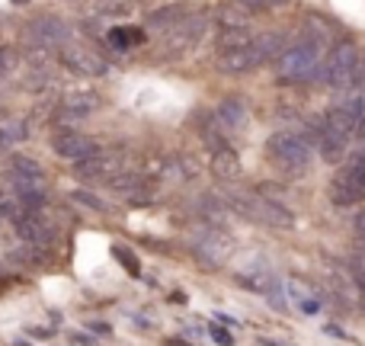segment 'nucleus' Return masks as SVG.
Segmentation results:
<instances>
[{
  "label": "nucleus",
  "mask_w": 365,
  "mask_h": 346,
  "mask_svg": "<svg viewBox=\"0 0 365 346\" xmlns=\"http://www.w3.org/2000/svg\"><path fill=\"white\" fill-rule=\"evenodd\" d=\"M321 81L334 90H359L365 83V55L353 42H343L321 61Z\"/></svg>",
  "instance_id": "nucleus-1"
},
{
  "label": "nucleus",
  "mask_w": 365,
  "mask_h": 346,
  "mask_svg": "<svg viewBox=\"0 0 365 346\" xmlns=\"http://www.w3.org/2000/svg\"><path fill=\"white\" fill-rule=\"evenodd\" d=\"M227 202L234 205V212H240L247 221H257L266 228H292L295 218L285 205H279L276 199L263 193H237V189H227Z\"/></svg>",
  "instance_id": "nucleus-2"
},
{
  "label": "nucleus",
  "mask_w": 365,
  "mask_h": 346,
  "mask_svg": "<svg viewBox=\"0 0 365 346\" xmlns=\"http://www.w3.org/2000/svg\"><path fill=\"white\" fill-rule=\"evenodd\" d=\"M266 151L269 158L276 161L282 171H295V173H304L311 167V158H314V148H311L308 138L295 132H279L266 141Z\"/></svg>",
  "instance_id": "nucleus-3"
},
{
  "label": "nucleus",
  "mask_w": 365,
  "mask_h": 346,
  "mask_svg": "<svg viewBox=\"0 0 365 346\" xmlns=\"http://www.w3.org/2000/svg\"><path fill=\"white\" fill-rule=\"evenodd\" d=\"M321 55L324 51H317L314 45L298 39V42L289 45V51L279 58V74H282L285 81H308V77H314L317 71H321Z\"/></svg>",
  "instance_id": "nucleus-4"
},
{
  "label": "nucleus",
  "mask_w": 365,
  "mask_h": 346,
  "mask_svg": "<svg viewBox=\"0 0 365 346\" xmlns=\"http://www.w3.org/2000/svg\"><path fill=\"white\" fill-rule=\"evenodd\" d=\"M26 39H29L32 49L51 51V49H61V45L71 42V26L64 23V19L45 13V16H36L32 23H26Z\"/></svg>",
  "instance_id": "nucleus-5"
},
{
  "label": "nucleus",
  "mask_w": 365,
  "mask_h": 346,
  "mask_svg": "<svg viewBox=\"0 0 365 346\" xmlns=\"http://www.w3.org/2000/svg\"><path fill=\"white\" fill-rule=\"evenodd\" d=\"M58 58L64 61V68H71L74 74H81V77H103L109 71L106 58H103L100 51H93L90 45H83V42L61 45V49H58Z\"/></svg>",
  "instance_id": "nucleus-6"
},
{
  "label": "nucleus",
  "mask_w": 365,
  "mask_h": 346,
  "mask_svg": "<svg viewBox=\"0 0 365 346\" xmlns=\"http://www.w3.org/2000/svg\"><path fill=\"white\" fill-rule=\"evenodd\" d=\"M13 228H16L19 240H23L26 247H36V250H48L58 238L55 228L48 225V218H45L42 212H23L13 221Z\"/></svg>",
  "instance_id": "nucleus-7"
},
{
  "label": "nucleus",
  "mask_w": 365,
  "mask_h": 346,
  "mask_svg": "<svg viewBox=\"0 0 365 346\" xmlns=\"http://www.w3.org/2000/svg\"><path fill=\"white\" fill-rule=\"evenodd\" d=\"M237 283L244 285L247 292L253 295H263V298H272L279 302V279L276 273L269 270V263H247L237 270Z\"/></svg>",
  "instance_id": "nucleus-8"
},
{
  "label": "nucleus",
  "mask_w": 365,
  "mask_h": 346,
  "mask_svg": "<svg viewBox=\"0 0 365 346\" xmlns=\"http://www.w3.org/2000/svg\"><path fill=\"white\" fill-rule=\"evenodd\" d=\"M51 148H55L58 158L71 161V164H77V161H83V158H90V154L100 151L96 141L90 138V135L77 132V128H61V132L51 138Z\"/></svg>",
  "instance_id": "nucleus-9"
},
{
  "label": "nucleus",
  "mask_w": 365,
  "mask_h": 346,
  "mask_svg": "<svg viewBox=\"0 0 365 346\" xmlns=\"http://www.w3.org/2000/svg\"><path fill=\"white\" fill-rule=\"evenodd\" d=\"M119 171H122L119 158H115V154H106V151H96V154H90V158H83L74 164V176H81V180H87V183H100V180L109 183Z\"/></svg>",
  "instance_id": "nucleus-10"
},
{
  "label": "nucleus",
  "mask_w": 365,
  "mask_h": 346,
  "mask_svg": "<svg viewBox=\"0 0 365 346\" xmlns=\"http://www.w3.org/2000/svg\"><path fill=\"white\" fill-rule=\"evenodd\" d=\"M202 32H205V16H202V13H189L186 19H182V23H177L173 26V29H167V49L170 51H186L189 45H195V39L202 36Z\"/></svg>",
  "instance_id": "nucleus-11"
},
{
  "label": "nucleus",
  "mask_w": 365,
  "mask_h": 346,
  "mask_svg": "<svg viewBox=\"0 0 365 346\" xmlns=\"http://www.w3.org/2000/svg\"><path fill=\"white\" fill-rule=\"evenodd\" d=\"M259 51L253 42L240 45V49H227V51H218V68L225 74H247V71L259 68Z\"/></svg>",
  "instance_id": "nucleus-12"
},
{
  "label": "nucleus",
  "mask_w": 365,
  "mask_h": 346,
  "mask_svg": "<svg viewBox=\"0 0 365 346\" xmlns=\"http://www.w3.org/2000/svg\"><path fill=\"white\" fill-rule=\"evenodd\" d=\"M13 183V195L26 212H42V205L48 202V189L45 180H10Z\"/></svg>",
  "instance_id": "nucleus-13"
},
{
  "label": "nucleus",
  "mask_w": 365,
  "mask_h": 346,
  "mask_svg": "<svg viewBox=\"0 0 365 346\" xmlns=\"http://www.w3.org/2000/svg\"><path fill=\"white\" fill-rule=\"evenodd\" d=\"M195 250L202 253V257L208 260V263H221V260L231 253V240H227V234L215 231V228H208V231H202L199 238L192 240Z\"/></svg>",
  "instance_id": "nucleus-14"
},
{
  "label": "nucleus",
  "mask_w": 365,
  "mask_h": 346,
  "mask_svg": "<svg viewBox=\"0 0 365 346\" xmlns=\"http://www.w3.org/2000/svg\"><path fill=\"white\" fill-rule=\"evenodd\" d=\"M346 145H349V135L334 132V128H324L321 126V135H317V151H321L324 161H330V164L343 161V151H346Z\"/></svg>",
  "instance_id": "nucleus-15"
},
{
  "label": "nucleus",
  "mask_w": 365,
  "mask_h": 346,
  "mask_svg": "<svg viewBox=\"0 0 365 346\" xmlns=\"http://www.w3.org/2000/svg\"><path fill=\"white\" fill-rule=\"evenodd\" d=\"M253 45L259 51V61H279L289 51V36L285 32H266V36L253 39Z\"/></svg>",
  "instance_id": "nucleus-16"
},
{
  "label": "nucleus",
  "mask_w": 365,
  "mask_h": 346,
  "mask_svg": "<svg viewBox=\"0 0 365 346\" xmlns=\"http://www.w3.org/2000/svg\"><path fill=\"white\" fill-rule=\"evenodd\" d=\"M330 199L336 205H356V202L365 199V189H359L346 173H336L334 183H330Z\"/></svg>",
  "instance_id": "nucleus-17"
},
{
  "label": "nucleus",
  "mask_w": 365,
  "mask_h": 346,
  "mask_svg": "<svg viewBox=\"0 0 365 346\" xmlns=\"http://www.w3.org/2000/svg\"><path fill=\"white\" fill-rule=\"evenodd\" d=\"M6 173H10V180H45V167L36 158H23V154H13Z\"/></svg>",
  "instance_id": "nucleus-18"
},
{
  "label": "nucleus",
  "mask_w": 365,
  "mask_h": 346,
  "mask_svg": "<svg viewBox=\"0 0 365 346\" xmlns=\"http://www.w3.org/2000/svg\"><path fill=\"white\" fill-rule=\"evenodd\" d=\"M212 171L218 180L231 183L240 176V158L231 151V148H225V151H215V161H212Z\"/></svg>",
  "instance_id": "nucleus-19"
},
{
  "label": "nucleus",
  "mask_w": 365,
  "mask_h": 346,
  "mask_svg": "<svg viewBox=\"0 0 365 346\" xmlns=\"http://www.w3.org/2000/svg\"><path fill=\"white\" fill-rule=\"evenodd\" d=\"M189 6H180V4H173V6H164V10H154L151 16H148V26H154V29H173L177 23H182V19L189 16Z\"/></svg>",
  "instance_id": "nucleus-20"
},
{
  "label": "nucleus",
  "mask_w": 365,
  "mask_h": 346,
  "mask_svg": "<svg viewBox=\"0 0 365 346\" xmlns=\"http://www.w3.org/2000/svg\"><path fill=\"white\" fill-rule=\"evenodd\" d=\"M215 119L225 128H240L247 122V109H244V103H237V100H225L215 109Z\"/></svg>",
  "instance_id": "nucleus-21"
},
{
  "label": "nucleus",
  "mask_w": 365,
  "mask_h": 346,
  "mask_svg": "<svg viewBox=\"0 0 365 346\" xmlns=\"http://www.w3.org/2000/svg\"><path fill=\"white\" fill-rule=\"evenodd\" d=\"M109 189H113V193H119V195H125V199H132L135 189H141V180H138V173L119 171L113 180H109Z\"/></svg>",
  "instance_id": "nucleus-22"
},
{
  "label": "nucleus",
  "mask_w": 365,
  "mask_h": 346,
  "mask_svg": "<svg viewBox=\"0 0 365 346\" xmlns=\"http://www.w3.org/2000/svg\"><path fill=\"white\" fill-rule=\"evenodd\" d=\"M48 260V250H36V247H19L16 253H13V263H19V266H29V270H38V266Z\"/></svg>",
  "instance_id": "nucleus-23"
},
{
  "label": "nucleus",
  "mask_w": 365,
  "mask_h": 346,
  "mask_svg": "<svg viewBox=\"0 0 365 346\" xmlns=\"http://www.w3.org/2000/svg\"><path fill=\"white\" fill-rule=\"evenodd\" d=\"M343 173H346L349 180H353L359 189H365V151L353 154V158H349V164H346V171H343Z\"/></svg>",
  "instance_id": "nucleus-24"
},
{
  "label": "nucleus",
  "mask_w": 365,
  "mask_h": 346,
  "mask_svg": "<svg viewBox=\"0 0 365 346\" xmlns=\"http://www.w3.org/2000/svg\"><path fill=\"white\" fill-rule=\"evenodd\" d=\"M109 36H113V42L119 45V49H128V45H135V42H141V39H145L138 29H113Z\"/></svg>",
  "instance_id": "nucleus-25"
},
{
  "label": "nucleus",
  "mask_w": 365,
  "mask_h": 346,
  "mask_svg": "<svg viewBox=\"0 0 365 346\" xmlns=\"http://www.w3.org/2000/svg\"><path fill=\"white\" fill-rule=\"evenodd\" d=\"M74 202H81V205L93 208V212H106V202L96 199L93 193H87V189H77V193H74Z\"/></svg>",
  "instance_id": "nucleus-26"
},
{
  "label": "nucleus",
  "mask_w": 365,
  "mask_h": 346,
  "mask_svg": "<svg viewBox=\"0 0 365 346\" xmlns=\"http://www.w3.org/2000/svg\"><path fill=\"white\" fill-rule=\"evenodd\" d=\"M113 253H115V257H119V260H122V263H125V270H128V273H132V276H138V260H135V257H132V253H128V250H125V247H113Z\"/></svg>",
  "instance_id": "nucleus-27"
},
{
  "label": "nucleus",
  "mask_w": 365,
  "mask_h": 346,
  "mask_svg": "<svg viewBox=\"0 0 365 346\" xmlns=\"http://www.w3.org/2000/svg\"><path fill=\"white\" fill-rule=\"evenodd\" d=\"M10 145H16V138L10 135V128H0V151H6Z\"/></svg>",
  "instance_id": "nucleus-28"
},
{
  "label": "nucleus",
  "mask_w": 365,
  "mask_h": 346,
  "mask_svg": "<svg viewBox=\"0 0 365 346\" xmlns=\"http://www.w3.org/2000/svg\"><path fill=\"white\" fill-rule=\"evenodd\" d=\"M356 238H359V244H365V212L356 215Z\"/></svg>",
  "instance_id": "nucleus-29"
},
{
  "label": "nucleus",
  "mask_w": 365,
  "mask_h": 346,
  "mask_svg": "<svg viewBox=\"0 0 365 346\" xmlns=\"http://www.w3.org/2000/svg\"><path fill=\"white\" fill-rule=\"evenodd\" d=\"M353 273H356V283H359V289L365 292V266H353Z\"/></svg>",
  "instance_id": "nucleus-30"
},
{
  "label": "nucleus",
  "mask_w": 365,
  "mask_h": 346,
  "mask_svg": "<svg viewBox=\"0 0 365 346\" xmlns=\"http://www.w3.org/2000/svg\"><path fill=\"white\" fill-rule=\"evenodd\" d=\"M4 68H10V55H6V51L0 49V71H4Z\"/></svg>",
  "instance_id": "nucleus-31"
},
{
  "label": "nucleus",
  "mask_w": 365,
  "mask_h": 346,
  "mask_svg": "<svg viewBox=\"0 0 365 346\" xmlns=\"http://www.w3.org/2000/svg\"><path fill=\"white\" fill-rule=\"evenodd\" d=\"M356 132H359V138L365 141V116H362V122H359V128H356Z\"/></svg>",
  "instance_id": "nucleus-32"
},
{
  "label": "nucleus",
  "mask_w": 365,
  "mask_h": 346,
  "mask_svg": "<svg viewBox=\"0 0 365 346\" xmlns=\"http://www.w3.org/2000/svg\"><path fill=\"white\" fill-rule=\"evenodd\" d=\"M13 4H16V6H23V4H29V0H13Z\"/></svg>",
  "instance_id": "nucleus-33"
},
{
  "label": "nucleus",
  "mask_w": 365,
  "mask_h": 346,
  "mask_svg": "<svg viewBox=\"0 0 365 346\" xmlns=\"http://www.w3.org/2000/svg\"><path fill=\"white\" fill-rule=\"evenodd\" d=\"M362 305H365V298H362Z\"/></svg>",
  "instance_id": "nucleus-34"
}]
</instances>
